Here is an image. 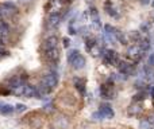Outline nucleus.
<instances>
[{"label":"nucleus","instance_id":"obj_1","mask_svg":"<svg viewBox=\"0 0 154 129\" xmlns=\"http://www.w3.org/2000/svg\"><path fill=\"white\" fill-rule=\"evenodd\" d=\"M58 85V74H57L56 69H53L51 71H49L45 77L42 78L41 84L38 85V90L41 93V97L43 98V95L51 93Z\"/></svg>","mask_w":154,"mask_h":129},{"label":"nucleus","instance_id":"obj_2","mask_svg":"<svg viewBox=\"0 0 154 129\" xmlns=\"http://www.w3.org/2000/svg\"><path fill=\"white\" fill-rule=\"evenodd\" d=\"M16 13H18V7L12 1L0 3V19L12 18Z\"/></svg>","mask_w":154,"mask_h":129},{"label":"nucleus","instance_id":"obj_3","mask_svg":"<svg viewBox=\"0 0 154 129\" xmlns=\"http://www.w3.org/2000/svg\"><path fill=\"white\" fill-rule=\"evenodd\" d=\"M26 81H27V75H14L7 79V87L11 92H14V90L18 89L19 86L26 85Z\"/></svg>","mask_w":154,"mask_h":129},{"label":"nucleus","instance_id":"obj_4","mask_svg":"<svg viewBox=\"0 0 154 129\" xmlns=\"http://www.w3.org/2000/svg\"><path fill=\"white\" fill-rule=\"evenodd\" d=\"M114 81H111V79H108V82L104 85H101L100 86V95L101 98H104V100H111V98H114Z\"/></svg>","mask_w":154,"mask_h":129},{"label":"nucleus","instance_id":"obj_5","mask_svg":"<svg viewBox=\"0 0 154 129\" xmlns=\"http://www.w3.org/2000/svg\"><path fill=\"white\" fill-rule=\"evenodd\" d=\"M103 61L106 65H112V66H118L119 65V55H118L116 51L111 50V48H108V50L104 51L103 54Z\"/></svg>","mask_w":154,"mask_h":129},{"label":"nucleus","instance_id":"obj_6","mask_svg":"<svg viewBox=\"0 0 154 129\" xmlns=\"http://www.w3.org/2000/svg\"><path fill=\"white\" fill-rule=\"evenodd\" d=\"M43 58H45L50 65L57 66V63H58V59H60V51H58V48L56 47V48H51V50L43 51Z\"/></svg>","mask_w":154,"mask_h":129},{"label":"nucleus","instance_id":"obj_7","mask_svg":"<svg viewBox=\"0 0 154 129\" xmlns=\"http://www.w3.org/2000/svg\"><path fill=\"white\" fill-rule=\"evenodd\" d=\"M143 53H145V51L142 50L139 46L134 45V46H130V47H128V50H127V57H128V58H131V59H134V61H138V59L142 58Z\"/></svg>","mask_w":154,"mask_h":129},{"label":"nucleus","instance_id":"obj_8","mask_svg":"<svg viewBox=\"0 0 154 129\" xmlns=\"http://www.w3.org/2000/svg\"><path fill=\"white\" fill-rule=\"evenodd\" d=\"M73 82H75V87L77 89V92L80 93V95H81V97H85V94H87V87H85L87 81H85V78L76 77V78L73 79Z\"/></svg>","mask_w":154,"mask_h":129},{"label":"nucleus","instance_id":"obj_9","mask_svg":"<svg viewBox=\"0 0 154 129\" xmlns=\"http://www.w3.org/2000/svg\"><path fill=\"white\" fill-rule=\"evenodd\" d=\"M23 95L27 98H42L39 90H38V86H32V85H26Z\"/></svg>","mask_w":154,"mask_h":129},{"label":"nucleus","instance_id":"obj_10","mask_svg":"<svg viewBox=\"0 0 154 129\" xmlns=\"http://www.w3.org/2000/svg\"><path fill=\"white\" fill-rule=\"evenodd\" d=\"M57 46H58V38H57L56 35H53V37H49L48 39L43 40V43H42V50H43V51L51 50V48H56Z\"/></svg>","mask_w":154,"mask_h":129},{"label":"nucleus","instance_id":"obj_11","mask_svg":"<svg viewBox=\"0 0 154 129\" xmlns=\"http://www.w3.org/2000/svg\"><path fill=\"white\" fill-rule=\"evenodd\" d=\"M118 69H119L120 74H125V75L127 77V75H131V74L134 73V70H135V66L131 65V63H127V62H119V65H118Z\"/></svg>","mask_w":154,"mask_h":129},{"label":"nucleus","instance_id":"obj_12","mask_svg":"<svg viewBox=\"0 0 154 129\" xmlns=\"http://www.w3.org/2000/svg\"><path fill=\"white\" fill-rule=\"evenodd\" d=\"M60 22H61V15H60L58 12H50L49 13V18H48V26L51 27V28H56V27H58Z\"/></svg>","mask_w":154,"mask_h":129},{"label":"nucleus","instance_id":"obj_13","mask_svg":"<svg viewBox=\"0 0 154 129\" xmlns=\"http://www.w3.org/2000/svg\"><path fill=\"white\" fill-rule=\"evenodd\" d=\"M99 110L103 113V116L106 117V119H114V116H115V113H114V110H112L111 105H109V104H107V102L101 104Z\"/></svg>","mask_w":154,"mask_h":129},{"label":"nucleus","instance_id":"obj_14","mask_svg":"<svg viewBox=\"0 0 154 129\" xmlns=\"http://www.w3.org/2000/svg\"><path fill=\"white\" fill-rule=\"evenodd\" d=\"M85 65H87V59H85L84 57L81 55V54H80V55L77 57L75 61H73L72 63H70V66H72V67L75 69V70H81V69H84V67H85Z\"/></svg>","mask_w":154,"mask_h":129},{"label":"nucleus","instance_id":"obj_15","mask_svg":"<svg viewBox=\"0 0 154 129\" xmlns=\"http://www.w3.org/2000/svg\"><path fill=\"white\" fill-rule=\"evenodd\" d=\"M14 112H15V106L10 105V104L0 102V114H3V116H10Z\"/></svg>","mask_w":154,"mask_h":129},{"label":"nucleus","instance_id":"obj_16","mask_svg":"<svg viewBox=\"0 0 154 129\" xmlns=\"http://www.w3.org/2000/svg\"><path fill=\"white\" fill-rule=\"evenodd\" d=\"M104 8H106V12L108 13L109 16H112V18L118 19L119 18V13L115 11V8L112 7V1H109V0H107L106 3H104Z\"/></svg>","mask_w":154,"mask_h":129},{"label":"nucleus","instance_id":"obj_17","mask_svg":"<svg viewBox=\"0 0 154 129\" xmlns=\"http://www.w3.org/2000/svg\"><path fill=\"white\" fill-rule=\"evenodd\" d=\"M54 124H56V127L58 129H65L69 127V120H68L66 117H57Z\"/></svg>","mask_w":154,"mask_h":129},{"label":"nucleus","instance_id":"obj_18","mask_svg":"<svg viewBox=\"0 0 154 129\" xmlns=\"http://www.w3.org/2000/svg\"><path fill=\"white\" fill-rule=\"evenodd\" d=\"M97 46V40L95 38H91V37H87L85 38V47H87V51H92L93 47Z\"/></svg>","mask_w":154,"mask_h":129},{"label":"nucleus","instance_id":"obj_19","mask_svg":"<svg viewBox=\"0 0 154 129\" xmlns=\"http://www.w3.org/2000/svg\"><path fill=\"white\" fill-rule=\"evenodd\" d=\"M10 32V27L5 22H0V38H5Z\"/></svg>","mask_w":154,"mask_h":129},{"label":"nucleus","instance_id":"obj_20","mask_svg":"<svg viewBox=\"0 0 154 129\" xmlns=\"http://www.w3.org/2000/svg\"><path fill=\"white\" fill-rule=\"evenodd\" d=\"M141 112H142V108L138 104H134V105H131L130 108H128V114H130V116H137V114H139Z\"/></svg>","mask_w":154,"mask_h":129},{"label":"nucleus","instance_id":"obj_21","mask_svg":"<svg viewBox=\"0 0 154 129\" xmlns=\"http://www.w3.org/2000/svg\"><path fill=\"white\" fill-rule=\"evenodd\" d=\"M115 38H116V40H119L122 45H127V38H126V35L123 34L122 31L116 30V31H115Z\"/></svg>","mask_w":154,"mask_h":129},{"label":"nucleus","instance_id":"obj_22","mask_svg":"<svg viewBox=\"0 0 154 129\" xmlns=\"http://www.w3.org/2000/svg\"><path fill=\"white\" fill-rule=\"evenodd\" d=\"M79 55H80V51H79V50H75V48H73V50H69V51H68V62H69V65L72 63V62L75 61V59H76Z\"/></svg>","mask_w":154,"mask_h":129},{"label":"nucleus","instance_id":"obj_23","mask_svg":"<svg viewBox=\"0 0 154 129\" xmlns=\"http://www.w3.org/2000/svg\"><path fill=\"white\" fill-rule=\"evenodd\" d=\"M150 46H152V43H150L149 39H142L141 43H139V47H141L143 51H147V50H149Z\"/></svg>","mask_w":154,"mask_h":129},{"label":"nucleus","instance_id":"obj_24","mask_svg":"<svg viewBox=\"0 0 154 129\" xmlns=\"http://www.w3.org/2000/svg\"><path fill=\"white\" fill-rule=\"evenodd\" d=\"M146 98V92L145 90H141V92L138 93V94L134 95V102H138V101H142Z\"/></svg>","mask_w":154,"mask_h":129},{"label":"nucleus","instance_id":"obj_25","mask_svg":"<svg viewBox=\"0 0 154 129\" xmlns=\"http://www.w3.org/2000/svg\"><path fill=\"white\" fill-rule=\"evenodd\" d=\"M130 38L134 40V42H141L142 38H141V32L139 31H133L130 34Z\"/></svg>","mask_w":154,"mask_h":129},{"label":"nucleus","instance_id":"obj_26","mask_svg":"<svg viewBox=\"0 0 154 129\" xmlns=\"http://www.w3.org/2000/svg\"><path fill=\"white\" fill-rule=\"evenodd\" d=\"M92 119L95 120V121H101V120H104L106 117L103 116V113H101L100 110H97V112H95V113H92Z\"/></svg>","mask_w":154,"mask_h":129},{"label":"nucleus","instance_id":"obj_27","mask_svg":"<svg viewBox=\"0 0 154 129\" xmlns=\"http://www.w3.org/2000/svg\"><path fill=\"white\" fill-rule=\"evenodd\" d=\"M15 110L19 112V113H22V112H26L27 110V106L24 105V104H16V105H15Z\"/></svg>","mask_w":154,"mask_h":129},{"label":"nucleus","instance_id":"obj_28","mask_svg":"<svg viewBox=\"0 0 154 129\" xmlns=\"http://www.w3.org/2000/svg\"><path fill=\"white\" fill-rule=\"evenodd\" d=\"M139 128L141 129H150V121L149 120H143V121H141Z\"/></svg>","mask_w":154,"mask_h":129},{"label":"nucleus","instance_id":"obj_29","mask_svg":"<svg viewBox=\"0 0 154 129\" xmlns=\"http://www.w3.org/2000/svg\"><path fill=\"white\" fill-rule=\"evenodd\" d=\"M147 65L150 66V67H154V53H152L149 55V59H147Z\"/></svg>","mask_w":154,"mask_h":129},{"label":"nucleus","instance_id":"obj_30","mask_svg":"<svg viewBox=\"0 0 154 129\" xmlns=\"http://www.w3.org/2000/svg\"><path fill=\"white\" fill-rule=\"evenodd\" d=\"M141 30H142V31H145V32H149V30H150V23H149V22H146V23L142 24Z\"/></svg>","mask_w":154,"mask_h":129},{"label":"nucleus","instance_id":"obj_31","mask_svg":"<svg viewBox=\"0 0 154 129\" xmlns=\"http://www.w3.org/2000/svg\"><path fill=\"white\" fill-rule=\"evenodd\" d=\"M69 34L70 35H76L77 34V31H76V28H73V24H69Z\"/></svg>","mask_w":154,"mask_h":129},{"label":"nucleus","instance_id":"obj_32","mask_svg":"<svg viewBox=\"0 0 154 129\" xmlns=\"http://www.w3.org/2000/svg\"><path fill=\"white\" fill-rule=\"evenodd\" d=\"M62 43H64V47H69V45H70L69 38H64V39H62Z\"/></svg>","mask_w":154,"mask_h":129},{"label":"nucleus","instance_id":"obj_33","mask_svg":"<svg viewBox=\"0 0 154 129\" xmlns=\"http://www.w3.org/2000/svg\"><path fill=\"white\" fill-rule=\"evenodd\" d=\"M5 55H8V51H5V50H3V48H0V57H5Z\"/></svg>","mask_w":154,"mask_h":129},{"label":"nucleus","instance_id":"obj_34","mask_svg":"<svg viewBox=\"0 0 154 129\" xmlns=\"http://www.w3.org/2000/svg\"><path fill=\"white\" fill-rule=\"evenodd\" d=\"M150 94H152V98L154 100V86H152V89H150Z\"/></svg>","mask_w":154,"mask_h":129},{"label":"nucleus","instance_id":"obj_35","mask_svg":"<svg viewBox=\"0 0 154 129\" xmlns=\"http://www.w3.org/2000/svg\"><path fill=\"white\" fill-rule=\"evenodd\" d=\"M141 1H142V4H149L150 0H141Z\"/></svg>","mask_w":154,"mask_h":129},{"label":"nucleus","instance_id":"obj_36","mask_svg":"<svg viewBox=\"0 0 154 129\" xmlns=\"http://www.w3.org/2000/svg\"><path fill=\"white\" fill-rule=\"evenodd\" d=\"M149 121H150V124H154V116H153V117H152V119H150V120H149Z\"/></svg>","mask_w":154,"mask_h":129},{"label":"nucleus","instance_id":"obj_37","mask_svg":"<svg viewBox=\"0 0 154 129\" xmlns=\"http://www.w3.org/2000/svg\"><path fill=\"white\" fill-rule=\"evenodd\" d=\"M152 7H154V0H153V1H152Z\"/></svg>","mask_w":154,"mask_h":129},{"label":"nucleus","instance_id":"obj_38","mask_svg":"<svg viewBox=\"0 0 154 129\" xmlns=\"http://www.w3.org/2000/svg\"><path fill=\"white\" fill-rule=\"evenodd\" d=\"M150 129H154V128H150Z\"/></svg>","mask_w":154,"mask_h":129}]
</instances>
